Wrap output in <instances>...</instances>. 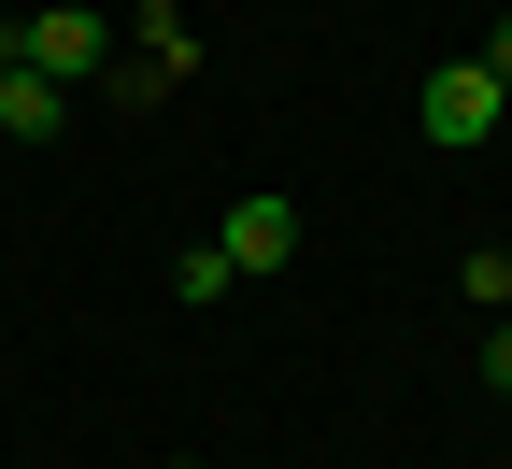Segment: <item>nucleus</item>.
Listing matches in <instances>:
<instances>
[{
    "label": "nucleus",
    "mask_w": 512,
    "mask_h": 469,
    "mask_svg": "<svg viewBox=\"0 0 512 469\" xmlns=\"http://www.w3.org/2000/svg\"><path fill=\"white\" fill-rule=\"evenodd\" d=\"M0 128H15V143H57V128H72V86H43L29 57H0Z\"/></svg>",
    "instance_id": "4"
},
{
    "label": "nucleus",
    "mask_w": 512,
    "mask_h": 469,
    "mask_svg": "<svg viewBox=\"0 0 512 469\" xmlns=\"http://www.w3.org/2000/svg\"><path fill=\"white\" fill-rule=\"evenodd\" d=\"M484 72H498V86H512V15H498V29H484Z\"/></svg>",
    "instance_id": "8"
},
{
    "label": "nucleus",
    "mask_w": 512,
    "mask_h": 469,
    "mask_svg": "<svg viewBox=\"0 0 512 469\" xmlns=\"http://www.w3.org/2000/svg\"><path fill=\"white\" fill-rule=\"evenodd\" d=\"M498 114H512V86L484 72V57H441V72L413 86V128H427V143H441V157H470V143H484V128H498Z\"/></svg>",
    "instance_id": "1"
},
{
    "label": "nucleus",
    "mask_w": 512,
    "mask_h": 469,
    "mask_svg": "<svg viewBox=\"0 0 512 469\" xmlns=\"http://www.w3.org/2000/svg\"><path fill=\"white\" fill-rule=\"evenodd\" d=\"M15 57H29L43 86H100L114 72V29L86 15V0H43V15H15Z\"/></svg>",
    "instance_id": "2"
},
{
    "label": "nucleus",
    "mask_w": 512,
    "mask_h": 469,
    "mask_svg": "<svg viewBox=\"0 0 512 469\" xmlns=\"http://www.w3.org/2000/svg\"><path fill=\"white\" fill-rule=\"evenodd\" d=\"M214 256H228V271H256V285H271L285 256H299V199H285V185L228 199V214H214Z\"/></svg>",
    "instance_id": "3"
},
{
    "label": "nucleus",
    "mask_w": 512,
    "mask_h": 469,
    "mask_svg": "<svg viewBox=\"0 0 512 469\" xmlns=\"http://www.w3.org/2000/svg\"><path fill=\"white\" fill-rule=\"evenodd\" d=\"M484 384H498V398H512V313H498V327H484Z\"/></svg>",
    "instance_id": "7"
},
{
    "label": "nucleus",
    "mask_w": 512,
    "mask_h": 469,
    "mask_svg": "<svg viewBox=\"0 0 512 469\" xmlns=\"http://www.w3.org/2000/svg\"><path fill=\"white\" fill-rule=\"evenodd\" d=\"M228 285H242V271H228L214 242H185V256H171V299H185V313H200V299H228Z\"/></svg>",
    "instance_id": "5"
},
{
    "label": "nucleus",
    "mask_w": 512,
    "mask_h": 469,
    "mask_svg": "<svg viewBox=\"0 0 512 469\" xmlns=\"http://www.w3.org/2000/svg\"><path fill=\"white\" fill-rule=\"evenodd\" d=\"M470 299H484V313H512V256H470Z\"/></svg>",
    "instance_id": "6"
}]
</instances>
